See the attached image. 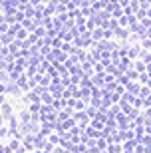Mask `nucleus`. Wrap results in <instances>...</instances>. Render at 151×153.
Listing matches in <instances>:
<instances>
[{
	"mask_svg": "<svg viewBox=\"0 0 151 153\" xmlns=\"http://www.w3.org/2000/svg\"><path fill=\"white\" fill-rule=\"evenodd\" d=\"M0 114L4 115V119H12V108L8 103H2V105H0Z\"/></svg>",
	"mask_w": 151,
	"mask_h": 153,
	"instance_id": "obj_1",
	"label": "nucleus"
},
{
	"mask_svg": "<svg viewBox=\"0 0 151 153\" xmlns=\"http://www.w3.org/2000/svg\"><path fill=\"white\" fill-rule=\"evenodd\" d=\"M8 94L20 96V85H18V84H8Z\"/></svg>",
	"mask_w": 151,
	"mask_h": 153,
	"instance_id": "obj_2",
	"label": "nucleus"
},
{
	"mask_svg": "<svg viewBox=\"0 0 151 153\" xmlns=\"http://www.w3.org/2000/svg\"><path fill=\"white\" fill-rule=\"evenodd\" d=\"M4 91H8V85H4V84H0V94H4Z\"/></svg>",
	"mask_w": 151,
	"mask_h": 153,
	"instance_id": "obj_3",
	"label": "nucleus"
},
{
	"mask_svg": "<svg viewBox=\"0 0 151 153\" xmlns=\"http://www.w3.org/2000/svg\"><path fill=\"white\" fill-rule=\"evenodd\" d=\"M2 125H4V115L0 114V127H2Z\"/></svg>",
	"mask_w": 151,
	"mask_h": 153,
	"instance_id": "obj_4",
	"label": "nucleus"
},
{
	"mask_svg": "<svg viewBox=\"0 0 151 153\" xmlns=\"http://www.w3.org/2000/svg\"><path fill=\"white\" fill-rule=\"evenodd\" d=\"M0 79H8V78H6V74H4V72H0Z\"/></svg>",
	"mask_w": 151,
	"mask_h": 153,
	"instance_id": "obj_5",
	"label": "nucleus"
},
{
	"mask_svg": "<svg viewBox=\"0 0 151 153\" xmlns=\"http://www.w3.org/2000/svg\"><path fill=\"white\" fill-rule=\"evenodd\" d=\"M4 103V94H0V105Z\"/></svg>",
	"mask_w": 151,
	"mask_h": 153,
	"instance_id": "obj_6",
	"label": "nucleus"
},
{
	"mask_svg": "<svg viewBox=\"0 0 151 153\" xmlns=\"http://www.w3.org/2000/svg\"><path fill=\"white\" fill-rule=\"evenodd\" d=\"M0 153H6V147H4V145H0Z\"/></svg>",
	"mask_w": 151,
	"mask_h": 153,
	"instance_id": "obj_7",
	"label": "nucleus"
}]
</instances>
